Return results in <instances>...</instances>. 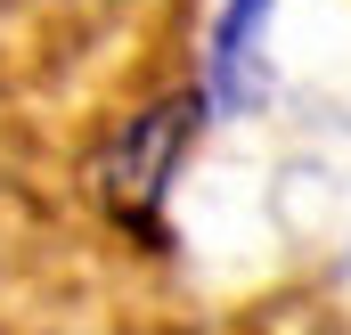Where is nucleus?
Instances as JSON below:
<instances>
[{"instance_id": "1", "label": "nucleus", "mask_w": 351, "mask_h": 335, "mask_svg": "<svg viewBox=\"0 0 351 335\" xmlns=\"http://www.w3.org/2000/svg\"><path fill=\"white\" fill-rule=\"evenodd\" d=\"M196 115H204V98H156L147 115H131L123 123V139L98 156V196H106V213L114 221H131V229H164V188H172L180 156H188V139H196Z\"/></svg>"}, {"instance_id": "2", "label": "nucleus", "mask_w": 351, "mask_h": 335, "mask_svg": "<svg viewBox=\"0 0 351 335\" xmlns=\"http://www.w3.org/2000/svg\"><path fill=\"white\" fill-rule=\"evenodd\" d=\"M269 8H278V0H229L221 25H213V106H221V115H254L269 98V66H262Z\"/></svg>"}]
</instances>
